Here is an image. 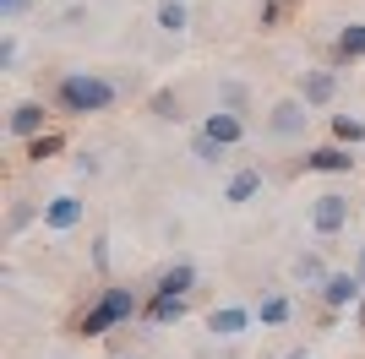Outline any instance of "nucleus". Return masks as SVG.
<instances>
[{
    "instance_id": "1",
    "label": "nucleus",
    "mask_w": 365,
    "mask_h": 359,
    "mask_svg": "<svg viewBox=\"0 0 365 359\" xmlns=\"http://www.w3.org/2000/svg\"><path fill=\"white\" fill-rule=\"evenodd\" d=\"M115 104H120V88H115L104 71H66L61 82H55V109H61V115L88 120V115H104V109H115Z\"/></svg>"
},
{
    "instance_id": "2",
    "label": "nucleus",
    "mask_w": 365,
    "mask_h": 359,
    "mask_svg": "<svg viewBox=\"0 0 365 359\" xmlns=\"http://www.w3.org/2000/svg\"><path fill=\"white\" fill-rule=\"evenodd\" d=\"M137 316H142V299L131 294V288H120V283H104V288H98V299L88 305V316L76 321V332H82V338H109L115 327L137 321Z\"/></svg>"
},
{
    "instance_id": "3",
    "label": "nucleus",
    "mask_w": 365,
    "mask_h": 359,
    "mask_svg": "<svg viewBox=\"0 0 365 359\" xmlns=\"http://www.w3.org/2000/svg\"><path fill=\"white\" fill-rule=\"evenodd\" d=\"M82 218H88V202L76 191H61V196H49L44 212H38V224L49 229V234H71V229H82Z\"/></svg>"
},
{
    "instance_id": "4",
    "label": "nucleus",
    "mask_w": 365,
    "mask_h": 359,
    "mask_svg": "<svg viewBox=\"0 0 365 359\" xmlns=\"http://www.w3.org/2000/svg\"><path fill=\"white\" fill-rule=\"evenodd\" d=\"M305 125H311V104H305L300 93H294V98H278V104L267 109V131H273V136H284V142L305 136Z\"/></svg>"
},
{
    "instance_id": "5",
    "label": "nucleus",
    "mask_w": 365,
    "mask_h": 359,
    "mask_svg": "<svg viewBox=\"0 0 365 359\" xmlns=\"http://www.w3.org/2000/svg\"><path fill=\"white\" fill-rule=\"evenodd\" d=\"M311 229H317L322 239H333L349 229V196H338V191H322L317 202H311Z\"/></svg>"
},
{
    "instance_id": "6",
    "label": "nucleus",
    "mask_w": 365,
    "mask_h": 359,
    "mask_svg": "<svg viewBox=\"0 0 365 359\" xmlns=\"http://www.w3.org/2000/svg\"><path fill=\"white\" fill-rule=\"evenodd\" d=\"M317 294H322V305H327V311H354V305L365 299V278H360L354 267H349V272H327V283H322Z\"/></svg>"
},
{
    "instance_id": "7",
    "label": "nucleus",
    "mask_w": 365,
    "mask_h": 359,
    "mask_svg": "<svg viewBox=\"0 0 365 359\" xmlns=\"http://www.w3.org/2000/svg\"><path fill=\"white\" fill-rule=\"evenodd\" d=\"M6 131H11L16 142H28V136L49 131V104H44V98H22V104L6 115Z\"/></svg>"
},
{
    "instance_id": "8",
    "label": "nucleus",
    "mask_w": 365,
    "mask_h": 359,
    "mask_svg": "<svg viewBox=\"0 0 365 359\" xmlns=\"http://www.w3.org/2000/svg\"><path fill=\"white\" fill-rule=\"evenodd\" d=\"M305 169H311V175H349V169H354V147H344V142H322V147L305 152Z\"/></svg>"
},
{
    "instance_id": "9",
    "label": "nucleus",
    "mask_w": 365,
    "mask_h": 359,
    "mask_svg": "<svg viewBox=\"0 0 365 359\" xmlns=\"http://www.w3.org/2000/svg\"><path fill=\"white\" fill-rule=\"evenodd\" d=\"M300 98L311 109H327L338 98V71H327V66H311V71H300Z\"/></svg>"
},
{
    "instance_id": "10",
    "label": "nucleus",
    "mask_w": 365,
    "mask_h": 359,
    "mask_svg": "<svg viewBox=\"0 0 365 359\" xmlns=\"http://www.w3.org/2000/svg\"><path fill=\"white\" fill-rule=\"evenodd\" d=\"M251 321H257V311H245V305H213L207 311V332L213 338H240V332H251Z\"/></svg>"
},
{
    "instance_id": "11",
    "label": "nucleus",
    "mask_w": 365,
    "mask_h": 359,
    "mask_svg": "<svg viewBox=\"0 0 365 359\" xmlns=\"http://www.w3.org/2000/svg\"><path fill=\"white\" fill-rule=\"evenodd\" d=\"M202 131H207V136H213V142H224V147H240V142H245V120H240V109H213V115H207V120H202Z\"/></svg>"
},
{
    "instance_id": "12",
    "label": "nucleus",
    "mask_w": 365,
    "mask_h": 359,
    "mask_svg": "<svg viewBox=\"0 0 365 359\" xmlns=\"http://www.w3.org/2000/svg\"><path fill=\"white\" fill-rule=\"evenodd\" d=\"M142 316L153 327H175L185 316V294H169V288H153V299H142Z\"/></svg>"
},
{
    "instance_id": "13",
    "label": "nucleus",
    "mask_w": 365,
    "mask_h": 359,
    "mask_svg": "<svg viewBox=\"0 0 365 359\" xmlns=\"http://www.w3.org/2000/svg\"><path fill=\"white\" fill-rule=\"evenodd\" d=\"M153 22H158V33L180 38V33L191 28V6H185V0H158V6H153Z\"/></svg>"
},
{
    "instance_id": "14",
    "label": "nucleus",
    "mask_w": 365,
    "mask_h": 359,
    "mask_svg": "<svg viewBox=\"0 0 365 359\" xmlns=\"http://www.w3.org/2000/svg\"><path fill=\"white\" fill-rule=\"evenodd\" d=\"M257 191H262V169H235L229 185H224V202H229V207H245Z\"/></svg>"
},
{
    "instance_id": "15",
    "label": "nucleus",
    "mask_w": 365,
    "mask_h": 359,
    "mask_svg": "<svg viewBox=\"0 0 365 359\" xmlns=\"http://www.w3.org/2000/svg\"><path fill=\"white\" fill-rule=\"evenodd\" d=\"M22 147H28V164H49V158L66 152V136L61 131H38V136H28Z\"/></svg>"
},
{
    "instance_id": "16",
    "label": "nucleus",
    "mask_w": 365,
    "mask_h": 359,
    "mask_svg": "<svg viewBox=\"0 0 365 359\" xmlns=\"http://www.w3.org/2000/svg\"><path fill=\"white\" fill-rule=\"evenodd\" d=\"M257 321H262V327H284V321H294V299L289 294H262Z\"/></svg>"
},
{
    "instance_id": "17",
    "label": "nucleus",
    "mask_w": 365,
    "mask_h": 359,
    "mask_svg": "<svg viewBox=\"0 0 365 359\" xmlns=\"http://www.w3.org/2000/svg\"><path fill=\"white\" fill-rule=\"evenodd\" d=\"M333 49H338V60H365V22H344Z\"/></svg>"
},
{
    "instance_id": "18",
    "label": "nucleus",
    "mask_w": 365,
    "mask_h": 359,
    "mask_svg": "<svg viewBox=\"0 0 365 359\" xmlns=\"http://www.w3.org/2000/svg\"><path fill=\"white\" fill-rule=\"evenodd\" d=\"M294 283H305V288H322V283H327V267H322V256H317V251L294 256Z\"/></svg>"
},
{
    "instance_id": "19",
    "label": "nucleus",
    "mask_w": 365,
    "mask_h": 359,
    "mask_svg": "<svg viewBox=\"0 0 365 359\" xmlns=\"http://www.w3.org/2000/svg\"><path fill=\"white\" fill-rule=\"evenodd\" d=\"M158 288H169V294H191V288H197V267H191V261H175V267L158 278Z\"/></svg>"
},
{
    "instance_id": "20",
    "label": "nucleus",
    "mask_w": 365,
    "mask_h": 359,
    "mask_svg": "<svg viewBox=\"0 0 365 359\" xmlns=\"http://www.w3.org/2000/svg\"><path fill=\"white\" fill-rule=\"evenodd\" d=\"M333 142L360 147V142H365V120H360V115H333Z\"/></svg>"
},
{
    "instance_id": "21",
    "label": "nucleus",
    "mask_w": 365,
    "mask_h": 359,
    "mask_svg": "<svg viewBox=\"0 0 365 359\" xmlns=\"http://www.w3.org/2000/svg\"><path fill=\"white\" fill-rule=\"evenodd\" d=\"M38 212H44V207H33L28 196H16V202H11V212H6V234H22V229H28L33 218H38Z\"/></svg>"
},
{
    "instance_id": "22",
    "label": "nucleus",
    "mask_w": 365,
    "mask_h": 359,
    "mask_svg": "<svg viewBox=\"0 0 365 359\" xmlns=\"http://www.w3.org/2000/svg\"><path fill=\"white\" fill-rule=\"evenodd\" d=\"M191 152H197V158H202V164H224V142H213V136H207V131H197V136H191Z\"/></svg>"
},
{
    "instance_id": "23",
    "label": "nucleus",
    "mask_w": 365,
    "mask_h": 359,
    "mask_svg": "<svg viewBox=\"0 0 365 359\" xmlns=\"http://www.w3.org/2000/svg\"><path fill=\"white\" fill-rule=\"evenodd\" d=\"M153 115H158V120H180V98H175V93H153Z\"/></svg>"
},
{
    "instance_id": "24",
    "label": "nucleus",
    "mask_w": 365,
    "mask_h": 359,
    "mask_svg": "<svg viewBox=\"0 0 365 359\" xmlns=\"http://www.w3.org/2000/svg\"><path fill=\"white\" fill-rule=\"evenodd\" d=\"M257 22H262V28H278V22H284V0H262V6H257Z\"/></svg>"
},
{
    "instance_id": "25",
    "label": "nucleus",
    "mask_w": 365,
    "mask_h": 359,
    "mask_svg": "<svg viewBox=\"0 0 365 359\" xmlns=\"http://www.w3.org/2000/svg\"><path fill=\"white\" fill-rule=\"evenodd\" d=\"M93 272H109V234H93Z\"/></svg>"
},
{
    "instance_id": "26",
    "label": "nucleus",
    "mask_w": 365,
    "mask_h": 359,
    "mask_svg": "<svg viewBox=\"0 0 365 359\" xmlns=\"http://www.w3.org/2000/svg\"><path fill=\"white\" fill-rule=\"evenodd\" d=\"M33 11V0H0V22H22Z\"/></svg>"
},
{
    "instance_id": "27",
    "label": "nucleus",
    "mask_w": 365,
    "mask_h": 359,
    "mask_svg": "<svg viewBox=\"0 0 365 359\" xmlns=\"http://www.w3.org/2000/svg\"><path fill=\"white\" fill-rule=\"evenodd\" d=\"M16 66V33H0V71Z\"/></svg>"
},
{
    "instance_id": "28",
    "label": "nucleus",
    "mask_w": 365,
    "mask_h": 359,
    "mask_svg": "<svg viewBox=\"0 0 365 359\" xmlns=\"http://www.w3.org/2000/svg\"><path fill=\"white\" fill-rule=\"evenodd\" d=\"M71 164H76V175H98V169H104V164H98V152H88V147H82V152H76V158H71Z\"/></svg>"
},
{
    "instance_id": "29",
    "label": "nucleus",
    "mask_w": 365,
    "mask_h": 359,
    "mask_svg": "<svg viewBox=\"0 0 365 359\" xmlns=\"http://www.w3.org/2000/svg\"><path fill=\"white\" fill-rule=\"evenodd\" d=\"M224 104L229 109H245V88H240V82H224Z\"/></svg>"
},
{
    "instance_id": "30",
    "label": "nucleus",
    "mask_w": 365,
    "mask_h": 359,
    "mask_svg": "<svg viewBox=\"0 0 365 359\" xmlns=\"http://www.w3.org/2000/svg\"><path fill=\"white\" fill-rule=\"evenodd\" d=\"M354 272H360V278H365V245H360V256H354Z\"/></svg>"
},
{
    "instance_id": "31",
    "label": "nucleus",
    "mask_w": 365,
    "mask_h": 359,
    "mask_svg": "<svg viewBox=\"0 0 365 359\" xmlns=\"http://www.w3.org/2000/svg\"><path fill=\"white\" fill-rule=\"evenodd\" d=\"M354 316H360V332H365V299H360V305H354Z\"/></svg>"
},
{
    "instance_id": "32",
    "label": "nucleus",
    "mask_w": 365,
    "mask_h": 359,
    "mask_svg": "<svg viewBox=\"0 0 365 359\" xmlns=\"http://www.w3.org/2000/svg\"><path fill=\"white\" fill-rule=\"evenodd\" d=\"M289 359H305V354H289Z\"/></svg>"
},
{
    "instance_id": "33",
    "label": "nucleus",
    "mask_w": 365,
    "mask_h": 359,
    "mask_svg": "<svg viewBox=\"0 0 365 359\" xmlns=\"http://www.w3.org/2000/svg\"><path fill=\"white\" fill-rule=\"evenodd\" d=\"M284 6H294V0H284Z\"/></svg>"
}]
</instances>
